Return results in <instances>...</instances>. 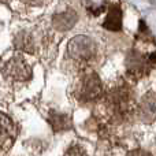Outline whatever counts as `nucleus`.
I'll list each match as a JSON object with an SVG mask.
<instances>
[{"label":"nucleus","mask_w":156,"mask_h":156,"mask_svg":"<svg viewBox=\"0 0 156 156\" xmlns=\"http://www.w3.org/2000/svg\"><path fill=\"white\" fill-rule=\"evenodd\" d=\"M77 19H78V15L76 11L67 10L62 14L55 15L54 19H52V25H54V27L56 30H59V32H67V30H70L71 27L76 25Z\"/></svg>","instance_id":"1a4fd4ad"},{"label":"nucleus","mask_w":156,"mask_h":156,"mask_svg":"<svg viewBox=\"0 0 156 156\" xmlns=\"http://www.w3.org/2000/svg\"><path fill=\"white\" fill-rule=\"evenodd\" d=\"M105 108L108 111V115L115 122H121L127 119V116L136 110V105L133 103L132 93L127 86H116L107 94L105 100Z\"/></svg>","instance_id":"f257e3e1"},{"label":"nucleus","mask_w":156,"mask_h":156,"mask_svg":"<svg viewBox=\"0 0 156 156\" xmlns=\"http://www.w3.org/2000/svg\"><path fill=\"white\" fill-rule=\"evenodd\" d=\"M103 26L110 32H119L122 29V10L118 4H111L108 7Z\"/></svg>","instance_id":"6e6552de"},{"label":"nucleus","mask_w":156,"mask_h":156,"mask_svg":"<svg viewBox=\"0 0 156 156\" xmlns=\"http://www.w3.org/2000/svg\"><path fill=\"white\" fill-rule=\"evenodd\" d=\"M16 138V127L10 116L0 112V151H8Z\"/></svg>","instance_id":"0eeeda50"},{"label":"nucleus","mask_w":156,"mask_h":156,"mask_svg":"<svg viewBox=\"0 0 156 156\" xmlns=\"http://www.w3.org/2000/svg\"><path fill=\"white\" fill-rule=\"evenodd\" d=\"M154 65H156V52L144 55L138 51H132L126 58L127 73L133 78H143L147 76Z\"/></svg>","instance_id":"39448f33"},{"label":"nucleus","mask_w":156,"mask_h":156,"mask_svg":"<svg viewBox=\"0 0 156 156\" xmlns=\"http://www.w3.org/2000/svg\"><path fill=\"white\" fill-rule=\"evenodd\" d=\"M126 156H152V154H149L148 151H144V149H133Z\"/></svg>","instance_id":"ddd939ff"},{"label":"nucleus","mask_w":156,"mask_h":156,"mask_svg":"<svg viewBox=\"0 0 156 156\" xmlns=\"http://www.w3.org/2000/svg\"><path fill=\"white\" fill-rule=\"evenodd\" d=\"M65 156H88V155H86V151L82 147L78 145V144H74V145L69 147Z\"/></svg>","instance_id":"f8f14e48"},{"label":"nucleus","mask_w":156,"mask_h":156,"mask_svg":"<svg viewBox=\"0 0 156 156\" xmlns=\"http://www.w3.org/2000/svg\"><path fill=\"white\" fill-rule=\"evenodd\" d=\"M25 3H27V4H40L41 0H23Z\"/></svg>","instance_id":"4468645a"},{"label":"nucleus","mask_w":156,"mask_h":156,"mask_svg":"<svg viewBox=\"0 0 156 156\" xmlns=\"http://www.w3.org/2000/svg\"><path fill=\"white\" fill-rule=\"evenodd\" d=\"M4 77L14 82H26L32 78V67L22 55L15 54L8 58L2 66Z\"/></svg>","instance_id":"7ed1b4c3"},{"label":"nucleus","mask_w":156,"mask_h":156,"mask_svg":"<svg viewBox=\"0 0 156 156\" xmlns=\"http://www.w3.org/2000/svg\"><path fill=\"white\" fill-rule=\"evenodd\" d=\"M96 43L88 36H76L67 45V54L71 59L80 63H88L93 60L96 55Z\"/></svg>","instance_id":"20e7f679"},{"label":"nucleus","mask_w":156,"mask_h":156,"mask_svg":"<svg viewBox=\"0 0 156 156\" xmlns=\"http://www.w3.org/2000/svg\"><path fill=\"white\" fill-rule=\"evenodd\" d=\"M136 112L144 123H152L156 119V94L152 92L144 94L136 105Z\"/></svg>","instance_id":"423d86ee"},{"label":"nucleus","mask_w":156,"mask_h":156,"mask_svg":"<svg viewBox=\"0 0 156 156\" xmlns=\"http://www.w3.org/2000/svg\"><path fill=\"white\" fill-rule=\"evenodd\" d=\"M104 94V88L96 73L83 74L76 88V97L82 103H90L101 99Z\"/></svg>","instance_id":"f03ea898"},{"label":"nucleus","mask_w":156,"mask_h":156,"mask_svg":"<svg viewBox=\"0 0 156 156\" xmlns=\"http://www.w3.org/2000/svg\"><path fill=\"white\" fill-rule=\"evenodd\" d=\"M86 2H88V10H92L94 15L100 14L104 10L105 0H86Z\"/></svg>","instance_id":"9b49d317"},{"label":"nucleus","mask_w":156,"mask_h":156,"mask_svg":"<svg viewBox=\"0 0 156 156\" xmlns=\"http://www.w3.org/2000/svg\"><path fill=\"white\" fill-rule=\"evenodd\" d=\"M2 3H10V0H0Z\"/></svg>","instance_id":"2eb2a0df"},{"label":"nucleus","mask_w":156,"mask_h":156,"mask_svg":"<svg viewBox=\"0 0 156 156\" xmlns=\"http://www.w3.org/2000/svg\"><path fill=\"white\" fill-rule=\"evenodd\" d=\"M15 47L18 51L22 52H29L33 54L34 52V40L32 38V36L26 32H21L15 37Z\"/></svg>","instance_id":"9d476101"}]
</instances>
